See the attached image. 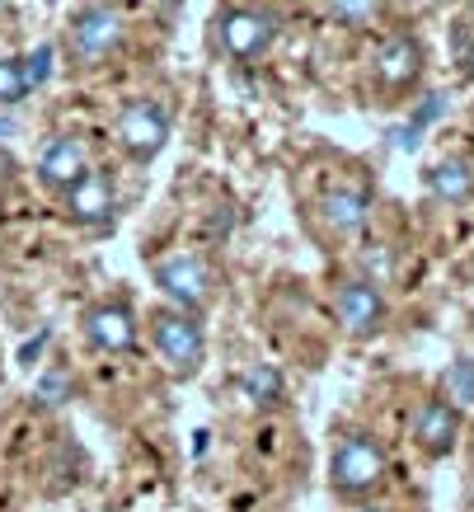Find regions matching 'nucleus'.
<instances>
[{"label":"nucleus","mask_w":474,"mask_h":512,"mask_svg":"<svg viewBox=\"0 0 474 512\" xmlns=\"http://www.w3.org/2000/svg\"><path fill=\"white\" fill-rule=\"evenodd\" d=\"M385 447L371 433H343L338 437L334 456H329V484L338 494H367L385 480Z\"/></svg>","instance_id":"obj_1"},{"label":"nucleus","mask_w":474,"mask_h":512,"mask_svg":"<svg viewBox=\"0 0 474 512\" xmlns=\"http://www.w3.org/2000/svg\"><path fill=\"white\" fill-rule=\"evenodd\" d=\"M151 334H155V348H160V357L169 362L174 376H193L202 367L207 334H202V325L193 320V311H155Z\"/></svg>","instance_id":"obj_2"},{"label":"nucleus","mask_w":474,"mask_h":512,"mask_svg":"<svg viewBox=\"0 0 474 512\" xmlns=\"http://www.w3.org/2000/svg\"><path fill=\"white\" fill-rule=\"evenodd\" d=\"M277 38V15L268 10H254V5H235L216 19V43L230 62H259L263 52L273 47Z\"/></svg>","instance_id":"obj_3"},{"label":"nucleus","mask_w":474,"mask_h":512,"mask_svg":"<svg viewBox=\"0 0 474 512\" xmlns=\"http://www.w3.org/2000/svg\"><path fill=\"white\" fill-rule=\"evenodd\" d=\"M127 38V24L113 5H85L71 19V57L80 66H104Z\"/></svg>","instance_id":"obj_4"},{"label":"nucleus","mask_w":474,"mask_h":512,"mask_svg":"<svg viewBox=\"0 0 474 512\" xmlns=\"http://www.w3.org/2000/svg\"><path fill=\"white\" fill-rule=\"evenodd\" d=\"M118 146H123L132 160H155L160 151L169 146V113L165 104H155V99H132L123 113H118Z\"/></svg>","instance_id":"obj_5"},{"label":"nucleus","mask_w":474,"mask_h":512,"mask_svg":"<svg viewBox=\"0 0 474 512\" xmlns=\"http://www.w3.org/2000/svg\"><path fill=\"white\" fill-rule=\"evenodd\" d=\"M155 287L179 306V311H202L212 301V273L198 254H174L165 264H155Z\"/></svg>","instance_id":"obj_6"},{"label":"nucleus","mask_w":474,"mask_h":512,"mask_svg":"<svg viewBox=\"0 0 474 512\" xmlns=\"http://www.w3.org/2000/svg\"><path fill=\"white\" fill-rule=\"evenodd\" d=\"M334 315L338 325L348 329V334H357V339H367V334H376V329L385 325V296L376 282H343L334 296Z\"/></svg>","instance_id":"obj_7"},{"label":"nucleus","mask_w":474,"mask_h":512,"mask_svg":"<svg viewBox=\"0 0 474 512\" xmlns=\"http://www.w3.org/2000/svg\"><path fill=\"white\" fill-rule=\"evenodd\" d=\"M371 76L381 80L385 90H409V85H418V76H423V43L409 38V33L385 38V43L376 47V57H371Z\"/></svg>","instance_id":"obj_8"},{"label":"nucleus","mask_w":474,"mask_h":512,"mask_svg":"<svg viewBox=\"0 0 474 512\" xmlns=\"http://www.w3.org/2000/svg\"><path fill=\"white\" fill-rule=\"evenodd\" d=\"M113 207H118V193H113L108 174L85 170L76 184H66V217L80 221V226H108Z\"/></svg>","instance_id":"obj_9"},{"label":"nucleus","mask_w":474,"mask_h":512,"mask_svg":"<svg viewBox=\"0 0 474 512\" xmlns=\"http://www.w3.org/2000/svg\"><path fill=\"white\" fill-rule=\"evenodd\" d=\"M85 339H90L94 353H127V348H137V315L127 311V306H94L85 315Z\"/></svg>","instance_id":"obj_10"},{"label":"nucleus","mask_w":474,"mask_h":512,"mask_svg":"<svg viewBox=\"0 0 474 512\" xmlns=\"http://www.w3.org/2000/svg\"><path fill=\"white\" fill-rule=\"evenodd\" d=\"M85 170H90V151H85L80 137H52L43 146V156H38V179H43L47 188L76 184Z\"/></svg>","instance_id":"obj_11"},{"label":"nucleus","mask_w":474,"mask_h":512,"mask_svg":"<svg viewBox=\"0 0 474 512\" xmlns=\"http://www.w3.org/2000/svg\"><path fill=\"white\" fill-rule=\"evenodd\" d=\"M413 437H418V447L428 451V456H446L460 437V409L451 400L423 404V414L413 423Z\"/></svg>","instance_id":"obj_12"},{"label":"nucleus","mask_w":474,"mask_h":512,"mask_svg":"<svg viewBox=\"0 0 474 512\" xmlns=\"http://www.w3.org/2000/svg\"><path fill=\"white\" fill-rule=\"evenodd\" d=\"M367 217H371V198L362 188H334V193L324 198V221H329L338 235H357L367 226Z\"/></svg>","instance_id":"obj_13"},{"label":"nucleus","mask_w":474,"mask_h":512,"mask_svg":"<svg viewBox=\"0 0 474 512\" xmlns=\"http://www.w3.org/2000/svg\"><path fill=\"white\" fill-rule=\"evenodd\" d=\"M428 193L442 202H465L474 198V170L470 160H442L428 170Z\"/></svg>","instance_id":"obj_14"},{"label":"nucleus","mask_w":474,"mask_h":512,"mask_svg":"<svg viewBox=\"0 0 474 512\" xmlns=\"http://www.w3.org/2000/svg\"><path fill=\"white\" fill-rule=\"evenodd\" d=\"M240 395H245L254 409H277V404L287 400V381H282L277 367L259 362V367H249V372L240 376Z\"/></svg>","instance_id":"obj_15"},{"label":"nucleus","mask_w":474,"mask_h":512,"mask_svg":"<svg viewBox=\"0 0 474 512\" xmlns=\"http://www.w3.org/2000/svg\"><path fill=\"white\" fill-rule=\"evenodd\" d=\"M329 10H334L338 24H348V29H367V24L381 19L385 0H329Z\"/></svg>","instance_id":"obj_16"},{"label":"nucleus","mask_w":474,"mask_h":512,"mask_svg":"<svg viewBox=\"0 0 474 512\" xmlns=\"http://www.w3.org/2000/svg\"><path fill=\"white\" fill-rule=\"evenodd\" d=\"M52 57H57V52H52V43L33 47L29 57H19V71H24V85H29V90H43V85H47V76H52Z\"/></svg>","instance_id":"obj_17"},{"label":"nucleus","mask_w":474,"mask_h":512,"mask_svg":"<svg viewBox=\"0 0 474 512\" xmlns=\"http://www.w3.org/2000/svg\"><path fill=\"white\" fill-rule=\"evenodd\" d=\"M33 400L43 404V409H57L62 400H71V372H66V367H52V372H47L43 381H38Z\"/></svg>","instance_id":"obj_18"},{"label":"nucleus","mask_w":474,"mask_h":512,"mask_svg":"<svg viewBox=\"0 0 474 512\" xmlns=\"http://www.w3.org/2000/svg\"><path fill=\"white\" fill-rule=\"evenodd\" d=\"M24 94H29V85H24L19 57H0V109H10V104H19Z\"/></svg>","instance_id":"obj_19"},{"label":"nucleus","mask_w":474,"mask_h":512,"mask_svg":"<svg viewBox=\"0 0 474 512\" xmlns=\"http://www.w3.org/2000/svg\"><path fill=\"white\" fill-rule=\"evenodd\" d=\"M446 400H460V404H474V362H451L446 372Z\"/></svg>","instance_id":"obj_20"},{"label":"nucleus","mask_w":474,"mask_h":512,"mask_svg":"<svg viewBox=\"0 0 474 512\" xmlns=\"http://www.w3.org/2000/svg\"><path fill=\"white\" fill-rule=\"evenodd\" d=\"M47 339H52V329H43L38 339H29V343H24V348H19V362H29V367H33V357L43 353V343H47Z\"/></svg>","instance_id":"obj_21"},{"label":"nucleus","mask_w":474,"mask_h":512,"mask_svg":"<svg viewBox=\"0 0 474 512\" xmlns=\"http://www.w3.org/2000/svg\"><path fill=\"white\" fill-rule=\"evenodd\" d=\"M10 132H15V127H10V118H0V141L10 137Z\"/></svg>","instance_id":"obj_22"},{"label":"nucleus","mask_w":474,"mask_h":512,"mask_svg":"<svg viewBox=\"0 0 474 512\" xmlns=\"http://www.w3.org/2000/svg\"><path fill=\"white\" fill-rule=\"evenodd\" d=\"M357 512H385V508H357Z\"/></svg>","instance_id":"obj_23"}]
</instances>
